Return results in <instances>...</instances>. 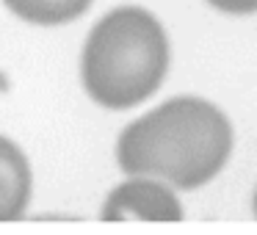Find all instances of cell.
I'll return each mask as SVG.
<instances>
[{
    "label": "cell",
    "instance_id": "obj_2",
    "mask_svg": "<svg viewBox=\"0 0 257 235\" xmlns=\"http://www.w3.org/2000/svg\"><path fill=\"white\" fill-rule=\"evenodd\" d=\"M169 69V42L161 23L139 6H122L91 28L83 47V86L102 108L144 102Z\"/></svg>",
    "mask_w": 257,
    "mask_h": 235
},
{
    "label": "cell",
    "instance_id": "obj_5",
    "mask_svg": "<svg viewBox=\"0 0 257 235\" xmlns=\"http://www.w3.org/2000/svg\"><path fill=\"white\" fill-rule=\"evenodd\" d=\"M20 20L34 25H64L78 20L91 0H3Z\"/></svg>",
    "mask_w": 257,
    "mask_h": 235
},
{
    "label": "cell",
    "instance_id": "obj_7",
    "mask_svg": "<svg viewBox=\"0 0 257 235\" xmlns=\"http://www.w3.org/2000/svg\"><path fill=\"white\" fill-rule=\"evenodd\" d=\"M254 216H257V191H254Z\"/></svg>",
    "mask_w": 257,
    "mask_h": 235
},
{
    "label": "cell",
    "instance_id": "obj_3",
    "mask_svg": "<svg viewBox=\"0 0 257 235\" xmlns=\"http://www.w3.org/2000/svg\"><path fill=\"white\" fill-rule=\"evenodd\" d=\"M105 221H130V218H144V221H180L183 205L174 196L163 180L133 174V180L116 185L108 194L102 205Z\"/></svg>",
    "mask_w": 257,
    "mask_h": 235
},
{
    "label": "cell",
    "instance_id": "obj_4",
    "mask_svg": "<svg viewBox=\"0 0 257 235\" xmlns=\"http://www.w3.org/2000/svg\"><path fill=\"white\" fill-rule=\"evenodd\" d=\"M31 199V166L14 141L0 136V221H17Z\"/></svg>",
    "mask_w": 257,
    "mask_h": 235
},
{
    "label": "cell",
    "instance_id": "obj_1",
    "mask_svg": "<svg viewBox=\"0 0 257 235\" xmlns=\"http://www.w3.org/2000/svg\"><path fill=\"white\" fill-rule=\"evenodd\" d=\"M232 128L213 102L174 97L127 125L116 144L124 174H147L177 188H199L224 169Z\"/></svg>",
    "mask_w": 257,
    "mask_h": 235
},
{
    "label": "cell",
    "instance_id": "obj_6",
    "mask_svg": "<svg viewBox=\"0 0 257 235\" xmlns=\"http://www.w3.org/2000/svg\"><path fill=\"white\" fill-rule=\"evenodd\" d=\"M207 3L227 14H254L257 12V0H207Z\"/></svg>",
    "mask_w": 257,
    "mask_h": 235
}]
</instances>
